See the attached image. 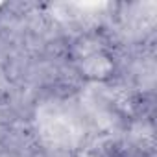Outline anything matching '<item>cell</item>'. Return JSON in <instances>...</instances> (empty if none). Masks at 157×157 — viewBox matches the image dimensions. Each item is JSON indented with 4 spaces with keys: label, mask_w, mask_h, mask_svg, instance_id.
I'll return each mask as SVG.
<instances>
[{
    "label": "cell",
    "mask_w": 157,
    "mask_h": 157,
    "mask_svg": "<svg viewBox=\"0 0 157 157\" xmlns=\"http://www.w3.org/2000/svg\"><path fill=\"white\" fill-rule=\"evenodd\" d=\"M76 70L85 82H109L117 74V63L115 57L104 50V48H93L87 50L83 56L76 59Z\"/></svg>",
    "instance_id": "6da1fadb"
}]
</instances>
